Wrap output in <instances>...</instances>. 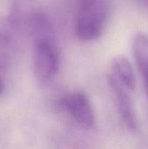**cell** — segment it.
I'll list each match as a JSON object with an SVG mask.
<instances>
[{
	"label": "cell",
	"instance_id": "obj_1",
	"mask_svg": "<svg viewBox=\"0 0 148 149\" xmlns=\"http://www.w3.org/2000/svg\"><path fill=\"white\" fill-rule=\"evenodd\" d=\"M33 42V73L37 81L46 84L59 70V52L54 36L36 38Z\"/></svg>",
	"mask_w": 148,
	"mask_h": 149
},
{
	"label": "cell",
	"instance_id": "obj_2",
	"mask_svg": "<svg viewBox=\"0 0 148 149\" xmlns=\"http://www.w3.org/2000/svg\"><path fill=\"white\" fill-rule=\"evenodd\" d=\"M105 12L97 0H81L75 23V33L83 41L99 39L103 33Z\"/></svg>",
	"mask_w": 148,
	"mask_h": 149
},
{
	"label": "cell",
	"instance_id": "obj_3",
	"mask_svg": "<svg viewBox=\"0 0 148 149\" xmlns=\"http://www.w3.org/2000/svg\"><path fill=\"white\" fill-rule=\"evenodd\" d=\"M60 105L79 126L90 129L94 125L95 117L91 102L83 92L66 95L61 99Z\"/></svg>",
	"mask_w": 148,
	"mask_h": 149
},
{
	"label": "cell",
	"instance_id": "obj_4",
	"mask_svg": "<svg viewBox=\"0 0 148 149\" xmlns=\"http://www.w3.org/2000/svg\"><path fill=\"white\" fill-rule=\"evenodd\" d=\"M108 81L116 96L118 108L123 123L130 131H136L138 125L131 96L132 92L109 76Z\"/></svg>",
	"mask_w": 148,
	"mask_h": 149
},
{
	"label": "cell",
	"instance_id": "obj_5",
	"mask_svg": "<svg viewBox=\"0 0 148 149\" xmlns=\"http://www.w3.org/2000/svg\"><path fill=\"white\" fill-rule=\"evenodd\" d=\"M132 49L148 99V36L143 33H136L132 40Z\"/></svg>",
	"mask_w": 148,
	"mask_h": 149
},
{
	"label": "cell",
	"instance_id": "obj_6",
	"mask_svg": "<svg viewBox=\"0 0 148 149\" xmlns=\"http://www.w3.org/2000/svg\"><path fill=\"white\" fill-rule=\"evenodd\" d=\"M109 77L133 93L136 87V79L133 68L129 60L119 55L112 60Z\"/></svg>",
	"mask_w": 148,
	"mask_h": 149
},
{
	"label": "cell",
	"instance_id": "obj_7",
	"mask_svg": "<svg viewBox=\"0 0 148 149\" xmlns=\"http://www.w3.org/2000/svg\"><path fill=\"white\" fill-rule=\"evenodd\" d=\"M3 91H4V83H3V80L0 76V95L2 94Z\"/></svg>",
	"mask_w": 148,
	"mask_h": 149
},
{
	"label": "cell",
	"instance_id": "obj_8",
	"mask_svg": "<svg viewBox=\"0 0 148 149\" xmlns=\"http://www.w3.org/2000/svg\"><path fill=\"white\" fill-rule=\"evenodd\" d=\"M142 6L148 8V0H137Z\"/></svg>",
	"mask_w": 148,
	"mask_h": 149
}]
</instances>
